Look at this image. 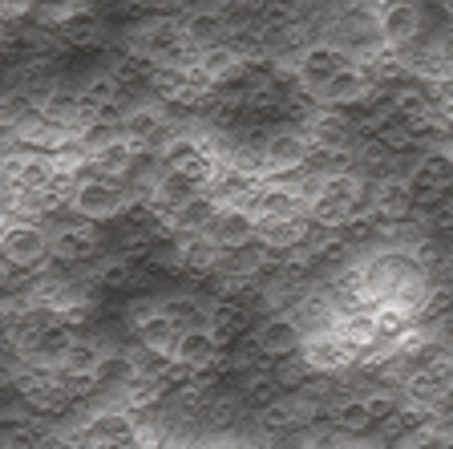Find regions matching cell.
Instances as JSON below:
<instances>
[{"mask_svg": "<svg viewBox=\"0 0 453 449\" xmlns=\"http://www.w3.org/2000/svg\"><path fill=\"white\" fill-rule=\"evenodd\" d=\"M372 94V74H368V66H360V61H352L344 74L336 77V81L324 89L316 102L324 105V110H349V105H360L365 97Z\"/></svg>", "mask_w": 453, "mask_h": 449, "instance_id": "obj_9", "label": "cell"}, {"mask_svg": "<svg viewBox=\"0 0 453 449\" xmlns=\"http://www.w3.org/2000/svg\"><path fill=\"white\" fill-rule=\"evenodd\" d=\"M179 28H182L187 49H195V53H211V49H223L226 45V17L219 9L187 12V20H182Z\"/></svg>", "mask_w": 453, "mask_h": 449, "instance_id": "obj_10", "label": "cell"}, {"mask_svg": "<svg viewBox=\"0 0 453 449\" xmlns=\"http://www.w3.org/2000/svg\"><path fill=\"white\" fill-rule=\"evenodd\" d=\"M158 166L211 190V182H215L223 162H219V154L207 146V142H195L190 134H174V138H166V146L158 150Z\"/></svg>", "mask_w": 453, "mask_h": 449, "instance_id": "obj_4", "label": "cell"}, {"mask_svg": "<svg viewBox=\"0 0 453 449\" xmlns=\"http://www.w3.org/2000/svg\"><path fill=\"white\" fill-rule=\"evenodd\" d=\"M150 441H154V433L138 422V413L122 409V405L94 413L73 433L77 449H150Z\"/></svg>", "mask_w": 453, "mask_h": 449, "instance_id": "obj_2", "label": "cell"}, {"mask_svg": "<svg viewBox=\"0 0 453 449\" xmlns=\"http://www.w3.org/2000/svg\"><path fill=\"white\" fill-rule=\"evenodd\" d=\"M0 255L12 263L17 275L49 272L53 252H49V227L37 215H12L0 223Z\"/></svg>", "mask_w": 453, "mask_h": 449, "instance_id": "obj_3", "label": "cell"}, {"mask_svg": "<svg viewBox=\"0 0 453 449\" xmlns=\"http://www.w3.org/2000/svg\"><path fill=\"white\" fill-rule=\"evenodd\" d=\"M377 28L388 49H409L421 41V9L413 0H388L377 17Z\"/></svg>", "mask_w": 453, "mask_h": 449, "instance_id": "obj_8", "label": "cell"}, {"mask_svg": "<svg viewBox=\"0 0 453 449\" xmlns=\"http://www.w3.org/2000/svg\"><path fill=\"white\" fill-rule=\"evenodd\" d=\"M126 4H150V0H126Z\"/></svg>", "mask_w": 453, "mask_h": 449, "instance_id": "obj_12", "label": "cell"}, {"mask_svg": "<svg viewBox=\"0 0 453 449\" xmlns=\"http://www.w3.org/2000/svg\"><path fill=\"white\" fill-rule=\"evenodd\" d=\"M65 203L73 215L89 219V223H118L138 206L134 190L126 187L122 178H110L102 170H94L85 162V154L69 166V187H65Z\"/></svg>", "mask_w": 453, "mask_h": 449, "instance_id": "obj_1", "label": "cell"}, {"mask_svg": "<svg viewBox=\"0 0 453 449\" xmlns=\"http://www.w3.org/2000/svg\"><path fill=\"white\" fill-rule=\"evenodd\" d=\"M12 280H20V275L17 272H12V263L9 259H4V255H0V288H9V283Z\"/></svg>", "mask_w": 453, "mask_h": 449, "instance_id": "obj_11", "label": "cell"}, {"mask_svg": "<svg viewBox=\"0 0 453 449\" xmlns=\"http://www.w3.org/2000/svg\"><path fill=\"white\" fill-rule=\"evenodd\" d=\"M352 61H357V57L344 45H328V41H324V45H311V49H303L300 61H296V81H300V89L316 102Z\"/></svg>", "mask_w": 453, "mask_h": 449, "instance_id": "obj_6", "label": "cell"}, {"mask_svg": "<svg viewBox=\"0 0 453 449\" xmlns=\"http://www.w3.org/2000/svg\"><path fill=\"white\" fill-rule=\"evenodd\" d=\"M198 235H207L211 244L219 247V252H239V247H251L255 244V219L247 215L243 206H223L219 203L215 211H211L207 227Z\"/></svg>", "mask_w": 453, "mask_h": 449, "instance_id": "obj_7", "label": "cell"}, {"mask_svg": "<svg viewBox=\"0 0 453 449\" xmlns=\"http://www.w3.org/2000/svg\"><path fill=\"white\" fill-rule=\"evenodd\" d=\"M166 356L182 368V373L198 376V373H215V368H223V360L231 356V348L211 332V324H195V328H182L179 337H174V344H170Z\"/></svg>", "mask_w": 453, "mask_h": 449, "instance_id": "obj_5", "label": "cell"}]
</instances>
